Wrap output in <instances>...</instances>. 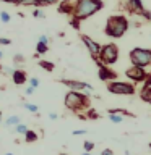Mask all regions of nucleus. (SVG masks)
<instances>
[{
	"instance_id": "nucleus-1",
	"label": "nucleus",
	"mask_w": 151,
	"mask_h": 155,
	"mask_svg": "<svg viewBox=\"0 0 151 155\" xmlns=\"http://www.w3.org/2000/svg\"><path fill=\"white\" fill-rule=\"evenodd\" d=\"M104 8V2L102 0H76L75 2V12L72 16L76 18L78 21L93 16L94 13L101 12Z\"/></svg>"
},
{
	"instance_id": "nucleus-2",
	"label": "nucleus",
	"mask_w": 151,
	"mask_h": 155,
	"mask_svg": "<svg viewBox=\"0 0 151 155\" xmlns=\"http://www.w3.org/2000/svg\"><path fill=\"white\" fill-rule=\"evenodd\" d=\"M127 29H128V19H127L124 15H112V16H109L106 21L104 32L109 37L119 39L127 32Z\"/></svg>"
},
{
	"instance_id": "nucleus-3",
	"label": "nucleus",
	"mask_w": 151,
	"mask_h": 155,
	"mask_svg": "<svg viewBox=\"0 0 151 155\" xmlns=\"http://www.w3.org/2000/svg\"><path fill=\"white\" fill-rule=\"evenodd\" d=\"M65 107L72 111H81L90 107V100H88V95L83 94V92H75L70 91L67 92L65 95Z\"/></svg>"
},
{
	"instance_id": "nucleus-4",
	"label": "nucleus",
	"mask_w": 151,
	"mask_h": 155,
	"mask_svg": "<svg viewBox=\"0 0 151 155\" xmlns=\"http://www.w3.org/2000/svg\"><path fill=\"white\" fill-rule=\"evenodd\" d=\"M128 57L133 66H140V68L151 66V48L135 47L133 50H130Z\"/></svg>"
},
{
	"instance_id": "nucleus-5",
	"label": "nucleus",
	"mask_w": 151,
	"mask_h": 155,
	"mask_svg": "<svg viewBox=\"0 0 151 155\" xmlns=\"http://www.w3.org/2000/svg\"><path fill=\"white\" fill-rule=\"evenodd\" d=\"M96 60H99L102 65H107V66L114 65L119 60V47L115 44H106V45H102L99 58H96Z\"/></svg>"
},
{
	"instance_id": "nucleus-6",
	"label": "nucleus",
	"mask_w": 151,
	"mask_h": 155,
	"mask_svg": "<svg viewBox=\"0 0 151 155\" xmlns=\"http://www.w3.org/2000/svg\"><path fill=\"white\" fill-rule=\"evenodd\" d=\"M107 91L114 95H133L136 89L133 82H124V81H111L107 82Z\"/></svg>"
},
{
	"instance_id": "nucleus-7",
	"label": "nucleus",
	"mask_w": 151,
	"mask_h": 155,
	"mask_svg": "<svg viewBox=\"0 0 151 155\" xmlns=\"http://www.w3.org/2000/svg\"><path fill=\"white\" fill-rule=\"evenodd\" d=\"M58 82H62L63 86H67L70 91H75V92H83V94H90L93 91V86L88 84L85 81H76V79H65L62 78Z\"/></svg>"
},
{
	"instance_id": "nucleus-8",
	"label": "nucleus",
	"mask_w": 151,
	"mask_h": 155,
	"mask_svg": "<svg viewBox=\"0 0 151 155\" xmlns=\"http://www.w3.org/2000/svg\"><path fill=\"white\" fill-rule=\"evenodd\" d=\"M125 76L135 84V82H145L146 76H148V73H146L145 68H140V66H133V65H132V68H128V70L125 71Z\"/></svg>"
},
{
	"instance_id": "nucleus-9",
	"label": "nucleus",
	"mask_w": 151,
	"mask_h": 155,
	"mask_svg": "<svg viewBox=\"0 0 151 155\" xmlns=\"http://www.w3.org/2000/svg\"><path fill=\"white\" fill-rule=\"evenodd\" d=\"M81 42L86 45V48H88V52H90V55L94 58H99V53H101V48H102V45H99L94 39H91L90 36H86V34H81Z\"/></svg>"
},
{
	"instance_id": "nucleus-10",
	"label": "nucleus",
	"mask_w": 151,
	"mask_h": 155,
	"mask_svg": "<svg viewBox=\"0 0 151 155\" xmlns=\"http://www.w3.org/2000/svg\"><path fill=\"white\" fill-rule=\"evenodd\" d=\"M94 61L97 63V68H99V71H97V76H99V79H101V81H104V82L115 81L117 73H115V71H112V70H111V66L102 65L99 60H94Z\"/></svg>"
},
{
	"instance_id": "nucleus-11",
	"label": "nucleus",
	"mask_w": 151,
	"mask_h": 155,
	"mask_svg": "<svg viewBox=\"0 0 151 155\" xmlns=\"http://www.w3.org/2000/svg\"><path fill=\"white\" fill-rule=\"evenodd\" d=\"M125 10H128L130 13H138V15H141V13L145 12V8H143V2H141V0H130Z\"/></svg>"
},
{
	"instance_id": "nucleus-12",
	"label": "nucleus",
	"mask_w": 151,
	"mask_h": 155,
	"mask_svg": "<svg viewBox=\"0 0 151 155\" xmlns=\"http://www.w3.org/2000/svg\"><path fill=\"white\" fill-rule=\"evenodd\" d=\"M58 12L73 15V12H75V3H72L70 0H63V2L60 3V7H58Z\"/></svg>"
},
{
	"instance_id": "nucleus-13",
	"label": "nucleus",
	"mask_w": 151,
	"mask_h": 155,
	"mask_svg": "<svg viewBox=\"0 0 151 155\" xmlns=\"http://www.w3.org/2000/svg\"><path fill=\"white\" fill-rule=\"evenodd\" d=\"M13 82L16 86H21V84H24L26 82V73L24 71H21V70H15V73H13Z\"/></svg>"
},
{
	"instance_id": "nucleus-14",
	"label": "nucleus",
	"mask_w": 151,
	"mask_h": 155,
	"mask_svg": "<svg viewBox=\"0 0 151 155\" xmlns=\"http://www.w3.org/2000/svg\"><path fill=\"white\" fill-rule=\"evenodd\" d=\"M140 99L146 104H151V87L143 86V89L140 91Z\"/></svg>"
},
{
	"instance_id": "nucleus-15",
	"label": "nucleus",
	"mask_w": 151,
	"mask_h": 155,
	"mask_svg": "<svg viewBox=\"0 0 151 155\" xmlns=\"http://www.w3.org/2000/svg\"><path fill=\"white\" fill-rule=\"evenodd\" d=\"M107 118H109V121H111V123H114V124H119V123L124 121V116H122L120 113H109Z\"/></svg>"
},
{
	"instance_id": "nucleus-16",
	"label": "nucleus",
	"mask_w": 151,
	"mask_h": 155,
	"mask_svg": "<svg viewBox=\"0 0 151 155\" xmlns=\"http://www.w3.org/2000/svg\"><path fill=\"white\" fill-rule=\"evenodd\" d=\"M39 66L46 71H54V68H55V65H54L52 61H47V60H41L39 61Z\"/></svg>"
},
{
	"instance_id": "nucleus-17",
	"label": "nucleus",
	"mask_w": 151,
	"mask_h": 155,
	"mask_svg": "<svg viewBox=\"0 0 151 155\" xmlns=\"http://www.w3.org/2000/svg\"><path fill=\"white\" fill-rule=\"evenodd\" d=\"M24 139H26V142H36V140H37V134L34 133V131L29 129L28 133L24 134Z\"/></svg>"
},
{
	"instance_id": "nucleus-18",
	"label": "nucleus",
	"mask_w": 151,
	"mask_h": 155,
	"mask_svg": "<svg viewBox=\"0 0 151 155\" xmlns=\"http://www.w3.org/2000/svg\"><path fill=\"white\" fill-rule=\"evenodd\" d=\"M36 50H37L39 55H42V53H47V50H49V45H47V44H42V42H37Z\"/></svg>"
},
{
	"instance_id": "nucleus-19",
	"label": "nucleus",
	"mask_w": 151,
	"mask_h": 155,
	"mask_svg": "<svg viewBox=\"0 0 151 155\" xmlns=\"http://www.w3.org/2000/svg\"><path fill=\"white\" fill-rule=\"evenodd\" d=\"M7 126H18L19 124V116H10V118L5 121Z\"/></svg>"
},
{
	"instance_id": "nucleus-20",
	"label": "nucleus",
	"mask_w": 151,
	"mask_h": 155,
	"mask_svg": "<svg viewBox=\"0 0 151 155\" xmlns=\"http://www.w3.org/2000/svg\"><path fill=\"white\" fill-rule=\"evenodd\" d=\"M96 144L93 142V140H85V144H83V149H85V152H91V150H94Z\"/></svg>"
},
{
	"instance_id": "nucleus-21",
	"label": "nucleus",
	"mask_w": 151,
	"mask_h": 155,
	"mask_svg": "<svg viewBox=\"0 0 151 155\" xmlns=\"http://www.w3.org/2000/svg\"><path fill=\"white\" fill-rule=\"evenodd\" d=\"M58 0H37V7H49V5H55Z\"/></svg>"
},
{
	"instance_id": "nucleus-22",
	"label": "nucleus",
	"mask_w": 151,
	"mask_h": 155,
	"mask_svg": "<svg viewBox=\"0 0 151 155\" xmlns=\"http://www.w3.org/2000/svg\"><path fill=\"white\" fill-rule=\"evenodd\" d=\"M15 131H16L18 134H26L29 129H28V126H26V124H21V123H19L18 126H15Z\"/></svg>"
},
{
	"instance_id": "nucleus-23",
	"label": "nucleus",
	"mask_w": 151,
	"mask_h": 155,
	"mask_svg": "<svg viewBox=\"0 0 151 155\" xmlns=\"http://www.w3.org/2000/svg\"><path fill=\"white\" fill-rule=\"evenodd\" d=\"M23 107H24L28 111H31V113H37V111H39L37 105H34V104H23Z\"/></svg>"
},
{
	"instance_id": "nucleus-24",
	"label": "nucleus",
	"mask_w": 151,
	"mask_h": 155,
	"mask_svg": "<svg viewBox=\"0 0 151 155\" xmlns=\"http://www.w3.org/2000/svg\"><path fill=\"white\" fill-rule=\"evenodd\" d=\"M10 19H12V18H10L8 12H0V21H2V23L7 24V23H10Z\"/></svg>"
},
{
	"instance_id": "nucleus-25",
	"label": "nucleus",
	"mask_w": 151,
	"mask_h": 155,
	"mask_svg": "<svg viewBox=\"0 0 151 155\" xmlns=\"http://www.w3.org/2000/svg\"><path fill=\"white\" fill-rule=\"evenodd\" d=\"M86 118H90V120H99L101 116H99V113H97L96 110H90V111H88V115H86Z\"/></svg>"
},
{
	"instance_id": "nucleus-26",
	"label": "nucleus",
	"mask_w": 151,
	"mask_h": 155,
	"mask_svg": "<svg viewBox=\"0 0 151 155\" xmlns=\"http://www.w3.org/2000/svg\"><path fill=\"white\" fill-rule=\"evenodd\" d=\"M19 3L26 7H37V0H19Z\"/></svg>"
},
{
	"instance_id": "nucleus-27",
	"label": "nucleus",
	"mask_w": 151,
	"mask_h": 155,
	"mask_svg": "<svg viewBox=\"0 0 151 155\" xmlns=\"http://www.w3.org/2000/svg\"><path fill=\"white\" fill-rule=\"evenodd\" d=\"M33 16H34V18H44V13H42V10H39V8H34V12H33Z\"/></svg>"
},
{
	"instance_id": "nucleus-28",
	"label": "nucleus",
	"mask_w": 151,
	"mask_h": 155,
	"mask_svg": "<svg viewBox=\"0 0 151 155\" xmlns=\"http://www.w3.org/2000/svg\"><path fill=\"white\" fill-rule=\"evenodd\" d=\"M29 86L34 87V89L39 87V79H37V78H31V79H29Z\"/></svg>"
},
{
	"instance_id": "nucleus-29",
	"label": "nucleus",
	"mask_w": 151,
	"mask_h": 155,
	"mask_svg": "<svg viewBox=\"0 0 151 155\" xmlns=\"http://www.w3.org/2000/svg\"><path fill=\"white\" fill-rule=\"evenodd\" d=\"M141 16H143L146 21H149V23H151V12H149V10H145V12L141 13Z\"/></svg>"
},
{
	"instance_id": "nucleus-30",
	"label": "nucleus",
	"mask_w": 151,
	"mask_h": 155,
	"mask_svg": "<svg viewBox=\"0 0 151 155\" xmlns=\"http://www.w3.org/2000/svg\"><path fill=\"white\" fill-rule=\"evenodd\" d=\"M10 44H12V41H10V39L0 37V45H10Z\"/></svg>"
},
{
	"instance_id": "nucleus-31",
	"label": "nucleus",
	"mask_w": 151,
	"mask_h": 155,
	"mask_svg": "<svg viewBox=\"0 0 151 155\" xmlns=\"http://www.w3.org/2000/svg\"><path fill=\"white\" fill-rule=\"evenodd\" d=\"M143 86L151 87V73H148V76H146V79H145V82H143Z\"/></svg>"
},
{
	"instance_id": "nucleus-32",
	"label": "nucleus",
	"mask_w": 151,
	"mask_h": 155,
	"mask_svg": "<svg viewBox=\"0 0 151 155\" xmlns=\"http://www.w3.org/2000/svg\"><path fill=\"white\" fill-rule=\"evenodd\" d=\"M39 42H42V44H49V37L46 36V34H42V36H39Z\"/></svg>"
},
{
	"instance_id": "nucleus-33",
	"label": "nucleus",
	"mask_w": 151,
	"mask_h": 155,
	"mask_svg": "<svg viewBox=\"0 0 151 155\" xmlns=\"http://www.w3.org/2000/svg\"><path fill=\"white\" fill-rule=\"evenodd\" d=\"M34 91H36V89L29 86V87H26V91H24V94H26V95H33V94H34Z\"/></svg>"
},
{
	"instance_id": "nucleus-34",
	"label": "nucleus",
	"mask_w": 151,
	"mask_h": 155,
	"mask_svg": "<svg viewBox=\"0 0 151 155\" xmlns=\"http://www.w3.org/2000/svg\"><path fill=\"white\" fill-rule=\"evenodd\" d=\"M81 134H86V129H76V131H73V136H81Z\"/></svg>"
},
{
	"instance_id": "nucleus-35",
	"label": "nucleus",
	"mask_w": 151,
	"mask_h": 155,
	"mask_svg": "<svg viewBox=\"0 0 151 155\" xmlns=\"http://www.w3.org/2000/svg\"><path fill=\"white\" fill-rule=\"evenodd\" d=\"M101 155H114V152H112V149H104L101 152Z\"/></svg>"
},
{
	"instance_id": "nucleus-36",
	"label": "nucleus",
	"mask_w": 151,
	"mask_h": 155,
	"mask_svg": "<svg viewBox=\"0 0 151 155\" xmlns=\"http://www.w3.org/2000/svg\"><path fill=\"white\" fill-rule=\"evenodd\" d=\"M2 2H5V3H19V0H2Z\"/></svg>"
},
{
	"instance_id": "nucleus-37",
	"label": "nucleus",
	"mask_w": 151,
	"mask_h": 155,
	"mask_svg": "<svg viewBox=\"0 0 151 155\" xmlns=\"http://www.w3.org/2000/svg\"><path fill=\"white\" fill-rule=\"evenodd\" d=\"M128 2H130V0H120V5H122L124 8H127V5H128Z\"/></svg>"
},
{
	"instance_id": "nucleus-38",
	"label": "nucleus",
	"mask_w": 151,
	"mask_h": 155,
	"mask_svg": "<svg viewBox=\"0 0 151 155\" xmlns=\"http://www.w3.org/2000/svg\"><path fill=\"white\" fill-rule=\"evenodd\" d=\"M49 118H51V120L54 121V120H57L58 116H57V113H49Z\"/></svg>"
},
{
	"instance_id": "nucleus-39",
	"label": "nucleus",
	"mask_w": 151,
	"mask_h": 155,
	"mask_svg": "<svg viewBox=\"0 0 151 155\" xmlns=\"http://www.w3.org/2000/svg\"><path fill=\"white\" fill-rule=\"evenodd\" d=\"M15 61H24V58L21 55H16V57H15Z\"/></svg>"
},
{
	"instance_id": "nucleus-40",
	"label": "nucleus",
	"mask_w": 151,
	"mask_h": 155,
	"mask_svg": "<svg viewBox=\"0 0 151 155\" xmlns=\"http://www.w3.org/2000/svg\"><path fill=\"white\" fill-rule=\"evenodd\" d=\"M83 155H93L91 152H85V153H83Z\"/></svg>"
},
{
	"instance_id": "nucleus-41",
	"label": "nucleus",
	"mask_w": 151,
	"mask_h": 155,
	"mask_svg": "<svg viewBox=\"0 0 151 155\" xmlns=\"http://www.w3.org/2000/svg\"><path fill=\"white\" fill-rule=\"evenodd\" d=\"M0 123H2V111H0Z\"/></svg>"
},
{
	"instance_id": "nucleus-42",
	"label": "nucleus",
	"mask_w": 151,
	"mask_h": 155,
	"mask_svg": "<svg viewBox=\"0 0 151 155\" xmlns=\"http://www.w3.org/2000/svg\"><path fill=\"white\" fill-rule=\"evenodd\" d=\"M0 58H2V50H0Z\"/></svg>"
},
{
	"instance_id": "nucleus-43",
	"label": "nucleus",
	"mask_w": 151,
	"mask_h": 155,
	"mask_svg": "<svg viewBox=\"0 0 151 155\" xmlns=\"http://www.w3.org/2000/svg\"><path fill=\"white\" fill-rule=\"evenodd\" d=\"M5 155H13V153H5Z\"/></svg>"
},
{
	"instance_id": "nucleus-44",
	"label": "nucleus",
	"mask_w": 151,
	"mask_h": 155,
	"mask_svg": "<svg viewBox=\"0 0 151 155\" xmlns=\"http://www.w3.org/2000/svg\"><path fill=\"white\" fill-rule=\"evenodd\" d=\"M60 155H68V153H60Z\"/></svg>"
},
{
	"instance_id": "nucleus-45",
	"label": "nucleus",
	"mask_w": 151,
	"mask_h": 155,
	"mask_svg": "<svg viewBox=\"0 0 151 155\" xmlns=\"http://www.w3.org/2000/svg\"><path fill=\"white\" fill-rule=\"evenodd\" d=\"M149 150H151V142H149Z\"/></svg>"
}]
</instances>
